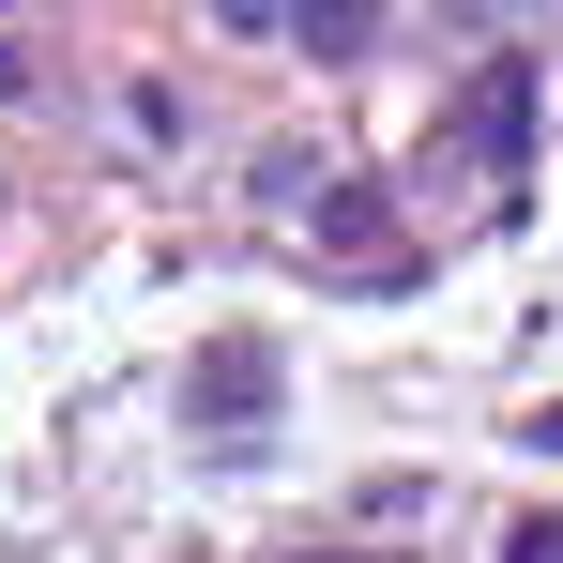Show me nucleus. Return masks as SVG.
Masks as SVG:
<instances>
[{"mask_svg":"<svg viewBox=\"0 0 563 563\" xmlns=\"http://www.w3.org/2000/svg\"><path fill=\"white\" fill-rule=\"evenodd\" d=\"M442 137H457V168H487V184H503V168L533 153V62H487V77L457 92V122H442Z\"/></svg>","mask_w":563,"mask_h":563,"instance_id":"f257e3e1","label":"nucleus"},{"mask_svg":"<svg viewBox=\"0 0 563 563\" xmlns=\"http://www.w3.org/2000/svg\"><path fill=\"white\" fill-rule=\"evenodd\" d=\"M503 563H563V518H518V533H503Z\"/></svg>","mask_w":563,"mask_h":563,"instance_id":"7ed1b4c3","label":"nucleus"},{"mask_svg":"<svg viewBox=\"0 0 563 563\" xmlns=\"http://www.w3.org/2000/svg\"><path fill=\"white\" fill-rule=\"evenodd\" d=\"M213 15H229V31H275V15H289V0H213Z\"/></svg>","mask_w":563,"mask_h":563,"instance_id":"20e7f679","label":"nucleus"},{"mask_svg":"<svg viewBox=\"0 0 563 563\" xmlns=\"http://www.w3.org/2000/svg\"><path fill=\"white\" fill-rule=\"evenodd\" d=\"M320 563H366V549H320Z\"/></svg>","mask_w":563,"mask_h":563,"instance_id":"39448f33","label":"nucleus"},{"mask_svg":"<svg viewBox=\"0 0 563 563\" xmlns=\"http://www.w3.org/2000/svg\"><path fill=\"white\" fill-rule=\"evenodd\" d=\"M244 411H260V351H244V335H229V351H213V366H198V427H213V442H229V427H244Z\"/></svg>","mask_w":563,"mask_h":563,"instance_id":"f03ea898","label":"nucleus"}]
</instances>
